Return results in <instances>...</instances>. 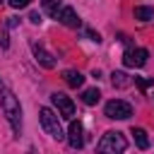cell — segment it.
Wrapping results in <instances>:
<instances>
[{
  "mask_svg": "<svg viewBox=\"0 0 154 154\" xmlns=\"http://www.w3.org/2000/svg\"><path fill=\"white\" fill-rule=\"evenodd\" d=\"M0 106H2L5 118H7L10 125H12L14 135H19V132H22V108H19V101L14 99V94L2 87V82H0Z\"/></svg>",
  "mask_w": 154,
  "mask_h": 154,
  "instance_id": "6da1fadb",
  "label": "cell"
},
{
  "mask_svg": "<svg viewBox=\"0 0 154 154\" xmlns=\"http://www.w3.org/2000/svg\"><path fill=\"white\" fill-rule=\"evenodd\" d=\"M38 118H41L43 130H46L53 140H63V137H65V135H63V125H60L58 116H55L51 108H41V111H38Z\"/></svg>",
  "mask_w": 154,
  "mask_h": 154,
  "instance_id": "7a4b0ae2",
  "label": "cell"
},
{
  "mask_svg": "<svg viewBox=\"0 0 154 154\" xmlns=\"http://www.w3.org/2000/svg\"><path fill=\"white\" fill-rule=\"evenodd\" d=\"M125 147H128V142L118 130H108L99 140V152H113L116 154V152H125Z\"/></svg>",
  "mask_w": 154,
  "mask_h": 154,
  "instance_id": "3957f363",
  "label": "cell"
},
{
  "mask_svg": "<svg viewBox=\"0 0 154 154\" xmlns=\"http://www.w3.org/2000/svg\"><path fill=\"white\" fill-rule=\"evenodd\" d=\"M103 113H106V118H113V120H125V118H130V116H132V106H130L128 101L113 99V101H108V103H106Z\"/></svg>",
  "mask_w": 154,
  "mask_h": 154,
  "instance_id": "277c9868",
  "label": "cell"
},
{
  "mask_svg": "<svg viewBox=\"0 0 154 154\" xmlns=\"http://www.w3.org/2000/svg\"><path fill=\"white\" fill-rule=\"evenodd\" d=\"M147 58H149L147 48H128V51L123 53L125 67H142V65L147 63Z\"/></svg>",
  "mask_w": 154,
  "mask_h": 154,
  "instance_id": "5b68a950",
  "label": "cell"
},
{
  "mask_svg": "<svg viewBox=\"0 0 154 154\" xmlns=\"http://www.w3.org/2000/svg\"><path fill=\"white\" fill-rule=\"evenodd\" d=\"M51 101L55 103V108L60 111V116H63V118H72V116H75V103H72V99H70V96H65V94L55 91V94L51 96Z\"/></svg>",
  "mask_w": 154,
  "mask_h": 154,
  "instance_id": "8992f818",
  "label": "cell"
},
{
  "mask_svg": "<svg viewBox=\"0 0 154 154\" xmlns=\"http://www.w3.org/2000/svg\"><path fill=\"white\" fill-rule=\"evenodd\" d=\"M31 51H34V58H36V63L38 65H43V67H55V58L41 46V43H36V41H31Z\"/></svg>",
  "mask_w": 154,
  "mask_h": 154,
  "instance_id": "52a82bcc",
  "label": "cell"
},
{
  "mask_svg": "<svg viewBox=\"0 0 154 154\" xmlns=\"http://www.w3.org/2000/svg\"><path fill=\"white\" fill-rule=\"evenodd\" d=\"M67 142H70L72 149H82V144H84V132H82V123H79V120H72V123H70Z\"/></svg>",
  "mask_w": 154,
  "mask_h": 154,
  "instance_id": "ba28073f",
  "label": "cell"
},
{
  "mask_svg": "<svg viewBox=\"0 0 154 154\" xmlns=\"http://www.w3.org/2000/svg\"><path fill=\"white\" fill-rule=\"evenodd\" d=\"M58 19H60L65 26H72V29H77V26H79V17H77V12H75L72 7H60Z\"/></svg>",
  "mask_w": 154,
  "mask_h": 154,
  "instance_id": "9c48e42d",
  "label": "cell"
},
{
  "mask_svg": "<svg viewBox=\"0 0 154 154\" xmlns=\"http://www.w3.org/2000/svg\"><path fill=\"white\" fill-rule=\"evenodd\" d=\"M63 79H65V82H67L70 87H75V89L84 84V77H82V75H79L77 70H65V72H63Z\"/></svg>",
  "mask_w": 154,
  "mask_h": 154,
  "instance_id": "30bf717a",
  "label": "cell"
},
{
  "mask_svg": "<svg viewBox=\"0 0 154 154\" xmlns=\"http://www.w3.org/2000/svg\"><path fill=\"white\" fill-rule=\"evenodd\" d=\"M135 19H140V22H149V19H154V7H144V5L135 7Z\"/></svg>",
  "mask_w": 154,
  "mask_h": 154,
  "instance_id": "8fae6325",
  "label": "cell"
},
{
  "mask_svg": "<svg viewBox=\"0 0 154 154\" xmlns=\"http://www.w3.org/2000/svg\"><path fill=\"white\" fill-rule=\"evenodd\" d=\"M111 82H113V87H118V89H125V87H130V77L125 75V72H113L111 75Z\"/></svg>",
  "mask_w": 154,
  "mask_h": 154,
  "instance_id": "7c38bea8",
  "label": "cell"
},
{
  "mask_svg": "<svg viewBox=\"0 0 154 154\" xmlns=\"http://www.w3.org/2000/svg\"><path fill=\"white\" fill-rule=\"evenodd\" d=\"M99 99H101V91L94 87V89H84V94H82V101L87 103V106H94V103H99Z\"/></svg>",
  "mask_w": 154,
  "mask_h": 154,
  "instance_id": "4fadbf2b",
  "label": "cell"
},
{
  "mask_svg": "<svg viewBox=\"0 0 154 154\" xmlns=\"http://www.w3.org/2000/svg\"><path fill=\"white\" fill-rule=\"evenodd\" d=\"M132 135H135V144H137L140 149H147V147H149V137H147V132H144L142 128H132Z\"/></svg>",
  "mask_w": 154,
  "mask_h": 154,
  "instance_id": "5bb4252c",
  "label": "cell"
},
{
  "mask_svg": "<svg viewBox=\"0 0 154 154\" xmlns=\"http://www.w3.org/2000/svg\"><path fill=\"white\" fill-rule=\"evenodd\" d=\"M41 7H43V12H48L51 17H58V12H60V0H41Z\"/></svg>",
  "mask_w": 154,
  "mask_h": 154,
  "instance_id": "9a60e30c",
  "label": "cell"
},
{
  "mask_svg": "<svg viewBox=\"0 0 154 154\" xmlns=\"http://www.w3.org/2000/svg\"><path fill=\"white\" fill-rule=\"evenodd\" d=\"M7 2H10V5L14 7V10H22V7H26V5L31 2V0H7Z\"/></svg>",
  "mask_w": 154,
  "mask_h": 154,
  "instance_id": "2e32d148",
  "label": "cell"
},
{
  "mask_svg": "<svg viewBox=\"0 0 154 154\" xmlns=\"http://www.w3.org/2000/svg\"><path fill=\"white\" fill-rule=\"evenodd\" d=\"M135 82L140 84V89H147V87L152 84V79H142V77H135Z\"/></svg>",
  "mask_w": 154,
  "mask_h": 154,
  "instance_id": "e0dca14e",
  "label": "cell"
},
{
  "mask_svg": "<svg viewBox=\"0 0 154 154\" xmlns=\"http://www.w3.org/2000/svg\"><path fill=\"white\" fill-rule=\"evenodd\" d=\"M29 22H34V24H41V14H38V12H31V14H29Z\"/></svg>",
  "mask_w": 154,
  "mask_h": 154,
  "instance_id": "ac0fdd59",
  "label": "cell"
},
{
  "mask_svg": "<svg viewBox=\"0 0 154 154\" xmlns=\"http://www.w3.org/2000/svg\"><path fill=\"white\" fill-rule=\"evenodd\" d=\"M0 2H2V0H0Z\"/></svg>",
  "mask_w": 154,
  "mask_h": 154,
  "instance_id": "d6986e66",
  "label": "cell"
}]
</instances>
